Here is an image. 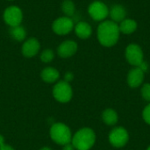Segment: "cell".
<instances>
[{
	"label": "cell",
	"mask_w": 150,
	"mask_h": 150,
	"mask_svg": "<svg viewBox=\"0 0 150 150\" xmlns=\"http://www.w3.org/2000/svg\"><path fill=\"white\" fill-rule=\"evenodd\" d=\"M120 28L117 23L112 20L102 21L97 30V36L99 43L106 47H113L120 39Z\"/></svg>",
	"instance_id": "cell-1"
},
{
	"label": "cell",
	"mask_w": 150,
	"mask_h": 150,
	"mask_svg": "<svg viewBox=\"0 0 150 150\" xmlns=\"http://www.w3.org/2000/svg\"><path fill=\"white\" fill-rule=\"evenodd\" d=\"M96 142V134L90 127L78 130L72 136L71 143L76 150H90Z\"/></svg>",
	"instance_id": "cell-2"
},
{
	"label": "cell",
	"mask_w": 150,
	"mask_h": 150,
	"mask_svg": "<svg viewBox=\"0 0 150 150\" xmlns=\"http://www.w3.org/2000/svg\"><path fill=\"white\" fill-rule=\"evenodd\" d=\"M50 136L54 142L62 146L70 143L72 140V134L69 127L61 122L54 123L51 127Z\"/></svg>",
	"instance_id": "cell-3"
},
{
	"label": "cell",
	"mask_w": 150,
	"mask_h": 150,
	"mask_svg": "<svg viewBox=\"0 0 150 150\" xmlns=\"http://www.w3.org/2000/svg\"><path fill=\"white\" fill-rule=\"evenodd\" d=\"M23 11L18 5H10L3 12L4 22L10 27L20 25L23 21Z\"/></svg>",
	"instance_id": "cell-4"
},
{
	"label": "cell",
	"mask_w": 150,
	"mask_h": 150,
	"mask_svg": "<svg viewBox=\"0 0 150 150\" xmlns=\"http://www.w3.org/2000/svg\"><path fill=\"white\" fill-rule=\"evenodd\" d=\"M74 21L71 18L62 16L55 18L52 23V30L58 36H65L74 30Z\"/></svg>",
	"instance_id": "cell-5"
},
{
	"label": "cell",
	"mask_w": 150,
	"mask_h": 150,
	"mask_svg": "<svg viewBox=\"0 0 150 150\" xmlns=\"http://www.w3.org/2000/svg\"><path fill=\"white\" fill-rule=\"evenodd\" d=\"M108 139L112 147L120 149L127 144L129 141V134L125 127H116L110 132Z\"/></svg>",
	"instance_id": "cell-6"
},
{
	"label": "cell",
	"mask_w": 150,
	"mask_h": 150,
	"mask_svg": "<svg viewBox=\"0 0 150 150\" xmlns=\"http://www.w3.org/2000/svg\"><path fill=\"white\" fill-rule=\"evenodd\" d=\"M53 95L54 98L61 103H67L70 101L73 96V91L69 83H67L65 81L58 82L54 86Z\"/></svg>",
	"instance_id": "cell-7"
},
{
	"label": "cell",
	"mask_w": 150,
	"mask_h": 150,
	"mask_svg": "<svg viewBox=\"0 0 150 150\" xmlns=\"http://www.w3.org/2000/svg\"><path fill=\"white\" fill-rule=\"evenodd\" d=\"M88 13L93 20L102 22L109 16V9L105 3L94 1L89 5Z\"/></svg>",
	"instance_id": "cell-8"
},
{
	"label": "cell",
	"mask_w": 150,
	"mask_h": 150,
	"mask_svg": "<svg viewBox=\"0 0 150 150\" xmlns=\"http://www.w3.org/2000/svg\"><path fill=\"white\" fill-rule=\"evenodd\" d=\"M125 55L127 62L134 67L140 66L144 62L143 51L142 47L137 44L128 45L126 48Z\"/></svg>",
	"instance_id": "cell-9"
},
{
	"label": "cell",
	"mask_w": 150,
	"mask_h": 150,
	"mask_svg": "<svg viewBox=\"0 0 150 150\" xmlns=\"http://www.w3.org/2000/svg\"><path fill=\"white\" fill-rule=\"evenodd\" d=\"M40 41L36 38L31 37L23 41L21 53L25 57L32 58L38 54V53L40 52Z\"/></svg>",
	"instance_id": "cell-10"
},
{
	"label": "cell",
	"mask_w": 150,
	"mask_h": 150,
	"mask_svg": "<svg viewBox=\"0 0 150 150\" xmlns=\"http://www.w3.org/2000/svg\"><path fill=\"white\" fill-rule=\"evenodd\" d=\"M78 49V45L75 40H66L57 47V54L61 58H69L73 56Z\"/></svg>",
	"instance_id": "cell-11"
},
{
	"label": "cell",
	"mask_w": 150,
	"mask_h": 150,
	"mask_svg": "<svg viewBox=\"0 0 150 150\" xmlns=\"http://www.w3.org/2000/svg\"><path fill=\"white\" fill-rule=\"evenodd\" d=\"M144 77H145V72L142 71L139 67H134V69L129 70L127 77V82L130 88L135 89L142 84L144 81Z\"/></svg>",
	"instance_id": "cell-12"
},
{
	"label": "cell",
	"mask_w": 150,
	"mask_h": 150,
	"mask_svg": "<svg viewBox=\"0 0 150 150\" xmlns=\"http://www.w3.org/2000/svg\"><path fill=\"white\" fill-rule=\"evenodd\" d=\"M74 32L76 35L81 39V40H86L89 39L92 34V27L91 25L85 22V21H80L74 26Z\"/></svg>",
	"instance_id": "cell-13"
},
{
	"label": "cell",
	"mask_w": 150,
	"mask_h": 150,
	"mask_svg": "<svg viewBox=\"0 0 150 150\" xmlns=\"http://www.w3.org/2000/svg\"><path fill=\"white\" fill-rule=\"evenodd\" d=\"M109 15L112 18V21L115 23H120L126 18L127 11L120 4H114L109 10Z\"/></svg>",
	"instance_id": "cell-14"
},
{
	"label": "cell",
	"mask_w": 150,
	"mask_h": 150,
	"mask_svg": "<svg viewBox=\"0 0 150 150\" xmlns=\"http://www.w3.org/2000/svg\"><path fill=\"white\" fill-rule=\"evenodd\" d=\"M40 77L41 79L48 83H52L56 82L60 77L59 71L53 68V67H47L40 72Z\"/></svg>",
	"instance_id": "cell-15"
},
{
	"label": "cell",
	"mask_w": 150,
	"mask_h": 150,
	"mask_svg": "<svg viewBox=\"0 0 150 150\" xmlns=\"http://www.w3.org/2000/svg\"><path fill=\"white\" fill-rule=\"evenodd\" d=\"M102 120L107 126H114L118 123L119 115L117 112L112 108L105 109L102 113Z\"/></svg>",
	"instance_id": "cell-16"
},
{
	"label": "cell",
	"mask_w": 150,
	"mask_h": 150,
	"mask_svg": "<svg viewBox=\"0 0 150 150\" xmlns=\"http://www.w3.org/2000/svg\"><path fill=\"white\" fill-rule=\"evenodd\" d=\"M137 26L138 25L134 19L125 18L123 21L120 22L119 28H120V33H123L124 34H131L136 31Z\"/></svg>",
	"instance_id": "cell-17"
},
{
	"label": "cell",
	"mask_w": 150,
	"mask_h": 150,
	"mask_svg": "<svg viewBox=\"0 0 150 150\" xmlns=\"http://www.w3.org/2000/svg\"><path fill=\"white\" fill-rule=\"evenodd\" d=\"M9 33L10 36L16 41L21 42L26 40V30L21 25L14 27H10Z\"/></svg>",
	"instance_id": "cell-18"
},
{
	"label": "cell",
	"mask_w": 150,
	"mask_h": 150,
	"mask_svg": "<svg viewBox=\"0 0 150 150\" xmlns=\"http://www.w3.org/2000/svg\"><path fill=\"white\" fill-rule=\"evenodd\" d=\"M61 10L64 16L71 18L76 12V5L72 0H63L61 4Z\"/></svg>",
	"instance_id": "cell-19"
},
{
	"label": "cell",
	"mask_w": 150,
	"mask_h": 150,
	"mask_svg": "<svg viewBox=\"0 0 150 150\" xmlns=\"http://www.w3.org/2000/svg\"><path fill=\"white\" fill-rule=\"evenodd\" d=\"M40 61L42 62H44V63H49L54 58V52L52 49H49V48L44 49L40 53Z\"/></svg>",
	"instance_id": "cell-20"
},
{
	"label": "cell",
	"mask_w": 150,
	"mask_h": 150,
	"mask_svg": "<svg viewBox=\"0 0 150 150\" xmlns=\"http://www.w3.org/2000/svg\"><path fill=\"white\" fill-rule=\"evenodd\" d=\"M141 95L145 101L150 103V83H144L142 86Z\"/></svg>",
	"instance_id": "cell-21"
},
{
	"label": "cell",
	"mask_w": 150,
	"mask_h": 150,
	"mask_svg": "<svg viewBox=\"0 0 150 150\" xmlns=\"http://www.w3.org/2000/svg\"><path fill=\"white\" fill-rule=\"evenodd\" d=\"M142 119L148 125L150 126V103L145 106L142 111Z\"/></svg>",
	"instance_id": "cell-22"
},
{
	"label": "cell",
	"mask_w": 150,
	"mask_h": 150,
	"mask_svg": "<svg viewBox=\"0 0 150 150\" xmlns=\"http://www.w3.org/2000/svg\"><path fill=\"white\" fill-rule=\"evenodd\" d=\"M74 78V75L72 72H67L65 75H64V81L67 82V83H69L73 80Z\"/></svg>",
	"instance_id": "cell-23"
},
{
	"label": "cell",
	"mask_w": 150,
	"mask_h": 150,
	"mask_svg": "<svg viewBox=\"0 0 150 150\" xmlns=\"http://www.w3.org/2000/svg\"><path fill=\"white\" fill-rule=\"evenodd\" d=\"M142 71H144V72H146L147 70H148V69H149V65H148V63L146 62H143L140 66H138Z\"/></svg>",
	"instance_id": "cell-24"
},
{
	"label": "cell",
	"mask_w": 150,
	"mask_h": 150,
	"mask_svg": "<svg viewBox=\"0 0 150 150\" xmlns=\"http://www.w3.org/2000/svg\"><path fill=\"white\" fill-rule=\"evenodd\" d=\"M76 149L74 148V146L72 145V143L70 142V143H68V144H66V145H64L63 146V149L62 150H75Z\"/></svg>",
	"instance_id": "cell-25"
},
{
	"label": "cell",
	"mask_w": 150,
	"mask_h": 150,
	"mask_svg": "<svg viewBox=\"0 0 150 150\" xmlns=\"http://www.w3.org/2000/svg\"><path fill=\"white\" fill-rule=\"evenodd\" d=\"M0 150H15L12 147L9 146V145H6V144H2L0 146Z\"/></svg>",
	"instance_id": "cell-26"
},
{
	"label": "cell",
	"mask_w": 150,
	"mask_h": 150,
	"mask_svg": "<svg viewBox=\"0 0 150 150\" xmlns=\"http://www.w3.org/2000/svg\"><path fill=\"white\" fill-rule=\"evenodd\" d=\"M4 139L3 135L0 134V146H1L2 144H4Z\"/></svg>",
	"instance_id": "cell-27"
},
{
	"label": "cell",
	"mask_w": 150,
	"mask_h": 150,
	"mask_svg": "<svg viewBox=\"0 0 150 150\" xmlns=\"http://www.w3.org/2000/svg\"><path fill=\"white\" fill-rule=\"evenodd\" d=\"M40 150H52L50 148H48V147H44V148H42V149H40Z\"/></svg>",
	"instance_id": "cell-28"
},
{
	"label": "cell",
	"mask_w": 150,
	"mask_h": 150,
	"mask_svg": "<svg viewBox=\"0 0 150 150\" xmlns=\"http://www.w3.org/2000/svg\"><path fill=\"white\" fill-rule=\"evenodd\" d=\"M147 150H150V146H149V148L147 149Z\"/></svg>",
	"instance_id": "cell-29"
},
{
	"label": "cell",
	"mask_w": 150,
	"mask_h": 150,
	"mask_svg": "<svg viewBox=\"0 0 150 150\" xmlns=\"http://www.w3.org/2000/svg\"><path fill=\"white\" fill-rule=\"evenodd\" d=\"M7 1H13V0H7Z\"/></svg>",
	"instance_id": "cell-30"
}]
</instances>
